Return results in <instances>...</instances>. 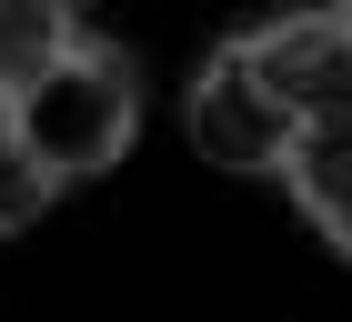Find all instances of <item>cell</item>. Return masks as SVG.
<instances>
[{
    "label": "cell",
    "instance_id": "277c9868",
    "mask_svg": "<svg viewBox=\"0 0 352 322\" xmlns=\"http://www.w3.org/2000/svg\"><path fill=\"white\" fill-rule=\"evenodd\" d=\"M282 182H292V202L312 212V232H322L332 252L352 262V111L302 121L292 151H282Z\"/></svg>",
    "mask_w": 352,
    "mask_h": 322
},
{
    "label": "cell",
    "instance_id": "6da1fadb",
    "mask_svg": "<svg viewBox=\"0 0 352 322\" xmlns=\"http://www.w3.org/2000/svg\"><path fill=\"white\" fill-rule=\"evenodd\" d=\"M10 121H21L30 161L51 182H91V171H111V161L131 151L141 80H131V61L111 51V41H71L30 91H10Z\"/></svg>",
    "mask_w": 352,
    "mask_h": 322
},
{
    "label": "cell",
    "instance_id": "7a4b0ae2",
    "mask_svg": "<svg viewBox=\"0 0 352 322\" xmlns=\"http://www.w3.org/2000/svg\"><path fill=\"white\" fill-rule=\"evenodd\" d=\"M182 121H191V151L212 161V171H282V151H292V111L262 91V71L242 61V41L201 61Z\"/></svg>",
    "mask_w": 352,
    "mask_h": 322
},
{
    "label": "cell",
    "instance_id": "3957f363",
    "mask_svg": "<svg viewBox=\"0 0 352 322\" xmlns=\"http://www.w3.org/2000/svg\"><path fill=\"white\" fill-rule=\"evenodd\" d=\"M242 61L262 71V91L282 111H292V131L302 121H322V111H352V21L342 10H282V21H262L242 41Z\"/></svg>",
    "mask_w": 352,
    "mask_h": 322
},
{
    "label": "cell",
    "instance_id": "8992f818",
    "mask_svg": "<svg viewBox=\"0 0 352 322\" xmlns=\"http://www.w3.org/2000/svg\"><path fill=\"white\" fill-rule=\"evenodd\" d=\"M51 171L30 161V141H21V121H10V101H0V232H30V222L51 212Z\"/></svg>",
    "mask_w": 352,
    "mask_h": 322
},
{
    "label": "cell",
    "instance_id": "5b68a950",
    "mask_svg": "<svg viewBox=\"0 0 352 322\" xmlns=\"http://www.w3.org/2000/svg\"><path fill=\"white\" fill-rule=\"evenodd\" d=\"M71 41H81L71 0H0V101H10V91H30V80L71 51Z\"/></svg>",
    "mask_w": 352,
    "mask_h": 322
}]
</instances>
